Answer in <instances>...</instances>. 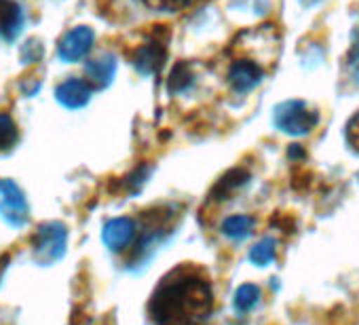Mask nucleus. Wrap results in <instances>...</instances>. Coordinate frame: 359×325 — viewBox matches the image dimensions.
I'll use <instances>...</instances> for the list:
<instances>
[{
	"instance_id": "6",
	"label": "nucleus",
	"mask_w": 359,
	"mask_h": 325,
	"mask_svg": "<svg viewBox=\"0 0 359 325\" xmlns=\"http://www.w3.org/2000/svg\"><path fill=\"white\" fill-rule=\"evenodd\" d=\"M93 41H95V34H93L91 28H87V26L72 28V30L60 41L57 55H60V60L66 62V64L81 62V60H85L87 53L91 51Z\"/></svg>"
},
{
	"instance_id": "21",
	"label": "nucleus",
	"mask_w": 359,
	"mask_h": 325,
	"mask_svg": "<svg viewBox=\"0 0 359 325\" xmlns=\"http://www.w3.org/2000/svg\"><path fill=\"white\" fill-rule=\"evenodd\" d=\"M348 66H351V72L355 76V81L359 83V43H355V47L351 49V57H348Z\"/></svg>"
},
{
	"instance_id": "18",
	"label": "nucleus",
	"mask_w": 359,
	"mask_h": 325,
	"mask_svg": "<svg viewBox=\"0 0 359 325\" xmlns=\"http://www.w3.org/2000/svg\"><path fill=\"white\" fill-rule=\"evenodd\" d=\"M193 83H195V76L191 72V66L187 62H180L173 66V70L169 74L167 89H169V93H184V91H189V87H193Z\"/></svg>"
},
{
	"instance_id": "15",
	"label": "nucleus",
	"mask_w": 359,
	"mask_h": 325,
	"mask_svg": "<svg viewBox=\"0 0 359 325\" xmlns=\"http://www.w3.org/2000/svg\"><path fill=\"white\" fill-rule=\"evenodd\" d=\"M260 298H262V291H260L258 285H254V283H243V285H239V287L235 289L233 308H235L239 314H248V312H252V310L258 306Z\"/></svg>"
},
{
	"instance_id": "2",
	"label": "nucleus",
	"mask_w": 359,
	"mask_h": 325,
	"mask_svg": "<svg viewBox=\"0 0 359 325\" xmlns=\"http://www.w3.org/2000/svg\"><path fill=\"white\" fill-rule=\"evenodd\" d=\"M319 123V114L302 99H285L273 112V125L292 137L309 135Z\"/></svg>"
},
{
	"instance_id": "13",
	"label": "nucleus",
	"mask_w": 359,
	"mask_h": 325,
	"mask_svg": "<svg viewBox=\"0 0 359 325\" xmlns=\"http://www.w3.org/2000/svg\"><path fill=\"white\" fill-rule=\"evenodd\" d=\"M248 182H250V174H248L245 170H241V167H235V170L226 172V174L216 182V186H214L212 193H210V199L216 201V203L226 201V199L233 197L235 191L243 188Z\"/></svg>"
},
{
	"instance_id": "14",
	"label": "nucleus",
	"mask_w": 359,
	"mask_h": 325,
	"mask_svg": "<svg viewBox=\"0 0 359 325\" xmlns=\"http://www.w3.org/2000/svg\"><path fill=\"white\" fill-rule=\"evenodd\" d=\"M254 218L252 216H245V214H237V216H229L224 218L222 226H220V233L235 241V243H241L245 241L252 233H254Z\"/></svg>"
},
{
	"instance_id": "1",
	"label": "nucleus",
	"mask_w": 359,
	"mask_h": 325,
	"mask_svg": "<svg viewBox=\"0 0 359 325\" xmlns=\"http://www.w3.org/2000/svg\"><path fill=\"white\" fill-rule=\"evenodd\" d=\"M212 310V281L195 264H180L169 270L148 300V319L152 325H205Z\"/></svg>"
},
{
	"instance_id": "20",
	"label": "nucleus",
	"mask_w": 359,
	"mask_h": 325,
	"mask_svg": "<svg viewBox=\"0 0 359 325\" xmlns=\"http://www.w3.org/2000/svg\"><path fill=\"white\" fill-rule=\"evenodd\" d=\"M344 141L353 152L359 154V112L348 118V123L344 127Z\"/></svg>"
},
{
	"instance_id": "19",
	"label": "nucleus",
	"mask_w": 359,
	"mask_h": 325,
	"mask_svg": "<svg viewBox=\"0 0 359 325\" xmlns=\"http://www.w3.org/2000/svg\"><path fill=\"white\" fill-rule=\"evenodd\" d=\"M144 3H146L150 9L165 11V13H175V11H182V9L193 7V5L197 3V0H144Z\"/></svg>"
},
{
	"instance_id": "7",
	"label": "nucleus",
	"mask_w": 359,
	"mask_h": 325,
	"mask_svg": "<svg viewBox=\"0 0 359 325\" xmlns=\"http://www.w3.org/2000/svg\"><path fill=\"white\" fill-rule=\"evenodd\" d=\"M135 237H137V224L133 218H127V216L108 220L104 224V230H102L104 245L114 254L125 251L135 241Z\"/></svg>"
},
{
	"instance_id": "16",
	"label": "nucleus",
	"mask_w": 359,
	"mask_h": 325,
	"mask_svg": "<svg viewBox=\"0 0 359 325\" xmlns=\"http://www.w3.org/2000/svg\"><path fill=\"white\" fill-rule=\"evenodd\" d=\"M248 258H250V262H252L254 266H260V268L273 264L275 258H277V241H275L273 237L260 239V241L250 249Z\"/></svg>"
},
{
	"instance_id": "17",
	"label": "nucleus",
	"mask_w": 359,
	"mask_h": 325,
	"mask_svg": "<svg viewBox=\"0 0 359 325\" xmlns=\"http://www.w3.org/2000/svg\"><path fill=\"white\" fill-rule=\"evenodd\" d=\"M20 141V129L9 112H0V152H11Z\"/></svg>"
},
{
	"instance_id": "9",
	"label": "nucleus",
	"mask_w": 359,
	"mask_h": 325,
	"mask_svg": "<svg viewBox=\"0 0 359 325\" xmlns=\"http://www.w3.org/2000/svg\"><path fill=\"white\" fill-rule=\"evenodd\" d=\"M57 102L68 110H81L91 99V85L81 78H68L55 89Z\"/></svg>"
},
{
	"instance_id": "22",
	"label": "nucleus",
	"mask_w": 359,
	"mask_h": 325,
	"mask_svg": "<svg viewBox=\"0 0 359 325\" xmlns=\"http://www.w3.org/2000/svg\"><path fill=\"white\" fill-rule=\"evenodd\" d=\"M302 3H304V5H315L317 0H302Z\"/></svg>"
},
{
	"instance_id": "5",
	"label": "nucleus",
	"mask_w": 359,
	"mask_h": 325,
	"mask_svg": "<svg viewBox=\"0 0 359 325\" xmlns=\"http://www.w3.org/2000/svg\"><path fill=\"white\" fill-rule=\"evenodd\" d=\"M0 216L15 228L24 226L30 218V205L24 191L13 180H0Z\"/></svg>"
},
{
	"instance_id": "3",
	"label": "nucleus",
	"mask_w": 359,
	"mask_h": 325,
	"mask_svg": "<svg viewBox=\"0 0 359 325\" xmlns=\"http://www.w3.org/2000/svg\"><path fill=\"white\" fill-rule=\"evenodd\" d=\"M169 220H171V212L163 214V216H152L150 222L146 224V228L142 230V235L135 237L133 241V254L129 258V268L131 270H137L142 266H146L150 262V258L156 254L158 245H163L171 233L169 228Z\"/></svg>"
},
{
	"instance_id": "11",
	"label": "nucleus",
	"mask_w": 359,
	"mask_h": 325,
	"mask_svg": "<svg viewBox=\"0 0 359 325\" xmlns=\"http://www.w3.org/2000/svg\"><path fill=\"white\" fill-rule=\"evenodd\" d=\"M24 26V11L15 0H0V39L13 41Z\"/></svg>"
},
{
	"instance_id": "12",
	"label": "nucleus",
	"mask_w": 359,
	"mask_h": 325,
	"mask_svg": "<svg viewBox=\"0 0 359 325\" xmlns=\"http://www.w3.org/2000/svg\"><path fill=\"white\" fill-rule=\"evenodd\" d=\"M85 74H87L91 87H97V89L108 87L116 74V57L112 53H104V55L91 60L85 68Z\"/></svg>"
},
{
	"instance_id": "8",
	"label": "nucleus",
	"mask_w": 359,
	"mask_h": 325,
	"mask_svg": "<svg viewBox=\"0 0 359 325\" xmlns=\"http://www.w3.org/2000/svg\"><path fill=\"white\" fill-rule=\"evenodd\" d=\"M262 78H264V72L260 64L252 60H237L229 68V83L237 93H250L262 83Z\"/></svg>"
},
{
	"instance_id": "4",
	"label": "nucleus",
	"mask_w": 359,
	"mask_h": 325,
	"mask_svg": "<svg viewBox=\"0 0 359 325\" xmlns=\"http://www.w3.org/2000/svg\"><path fill=\"white\" fill-rule=\"evenodd\" d=\"M68 228L62 222L41 224L32 237V256L41 266H51L66 256Z\"/></svg>"
},
{
	"instance_id": "10",
	"label": "nucleus",
	"mask_w": 359,
	"mask_h": 325,
	"mask_svg": "<svg viewBox=\"0 0 359 325\" xmlns=\"http://www.w3.org/2000/svg\"><path fill=\"white\" fill-rule=\"evenodd\" d=\"M165 64V47L161 43H146L142 45L135 55H133V66L137 68L140 74L150 76V74H158V70Z\"/></svg>"
}]
</instances>
